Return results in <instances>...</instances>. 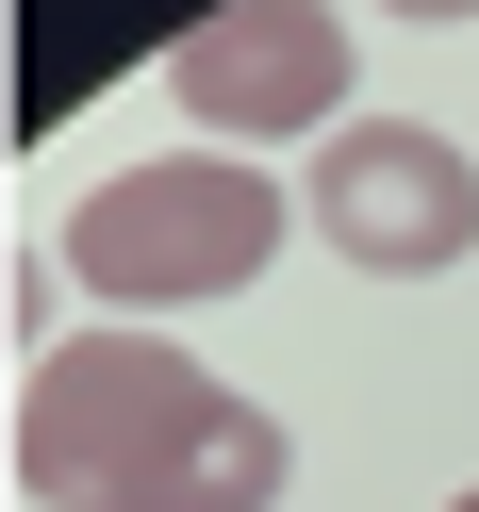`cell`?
Returning a JSON list of instances; mask_svg holds the SVG:
<instances>
[{"mask_svg": "<svg viewBox=\"0 0 479 512\" xmlns=\"http://www.w3.org/2000/svg\"><path fill=\"white\" fill-rule=\"evenodd\" d=\"M298 446L265 397H232L215 364L149 331H67L34 347L17 397V496L34 512H281Z\"/></svg>", "mask_w": 479, "mask_h": 512, "instance_id": "cell-1", "label": "cell"}, {"mask_svg": "<svg viewBox=\"0 0 479 512\" xmlns=\"http://www.w3.org/2000/svg\"><path fill=\"white\" fill-rule=\"evenodd\" d=\"M281 232H298V199H281L265 166L166 149V166H116L100 199L67 215V265L100 281L116 314H199V298H248V281L281 265Z\"/></svg>", "mask_w": 479, "mask_h": 512, "instance_id": "cell-2", "label": "cell"}, {"mask_svg": "<svg viewBox=\"0 0 479 512\" xmlns=\"http://www.w3.org/2000/svg\"><path fill=\"white\" fill-rule=\"evenodd\" d=\"M314 232L347 248L364 281H446L479 248V166L446 133H413V116H347L331 149H314Z\"/></svg>", "mask_w": 479, "mask_h": 512, "instance_id": "cell-3", "label": "cell"}, {"mask_svg": "<svg viewBox=\"0 0 479 512\" xmlns=\"http://www.w3.org/2000/svg\"><path fill=\"white\" fill-rule=\"evenodd\" d=\"M364 83V50H347V17H314V0H232V17H199V34L166 50V100L199 116V133H331V100Z\"/></svg>", "mask_w": 479, "mask_h": 512, "instance_id": "cell-4", "label": "cell"}, {"mask_svg": "<svg viewBox=\"0 0 479 512\" xmlns=\"http://www.w3.org/2000/svg\"><path fill=\"white\" fill-rule=\"evenodd\" d=\"M446 512H479V496H446Z\"/></svg>", "mask_w": 479, "mask_h": 512, "instance_id": "cell-5", "label": "cell"}]
</instances>
